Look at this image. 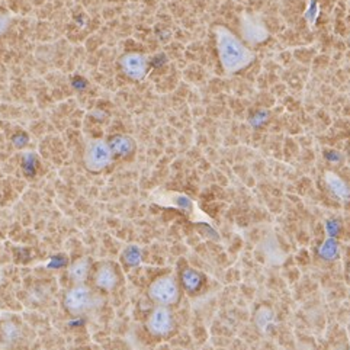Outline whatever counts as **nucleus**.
I'll use <instances>...</instances> for the list:
<instances>
[{
	"label": "nucleus",
	"mask_w": 350,
	"mask_h": 350,
	"mask_svg": "<svg viewBox=\"0 0 350 350\" xmlns=\"http://www.w3.org/2000/svg\"><path fill=\"white\" fill-rule=\"evenodd\" d=\"M240 32L243 41L249 45H259L269 38V29L266 28L260 14L244 12L240 21Z\"/></svg>",
	"instance_id": "obj_6"
},
{
	"label": "nucleus",
	"mask_w": 350,
	"mask_h": 350,
	"mask_svg": "<svg viewBox=\"0 0 350 350\" xmlns=\"http://www.w3.org/2000/svg\"><path fill=\"white\" fill-rule=\"evenodd\" d=\"M204 278L201 272H198L196 269H192V267H186V269L182 271L180 275V285L188 291V293H195L201 288Z\"/></svg>",
	"instance_id": "obj_12"
},
{
	"label": "nucleus",
	"mask_w": 350,
	"mask_h": 350,
	"mask_svg": "<svg viewBox=\"0 0 350 350\" xmlns=\"http://www.w3.org/2000/svg\"><path fill=\"white\" fill-rule=\"evenodd\" d=\"M10 23V16L8 14H0V35H3Z\"/></svg>",
	"instance_id": "obj_14"
},
{
	"label": "nucleus",
	"mask_w": 350,
	"mask_h": 350,
	"mask_svg": "<svg viewBox=\"0 0 350 350\" xmlns=\"http://www.w3.org/2000/svg\"><path fill=\"white\" fill-rule=\"evenodd\" d=\"M121 66L124 73L134 80H139L146 76L147 72V58L143 54L131 53L122 57Z\"/></svg>",
	"instance_id": "obj_9"
},
{
	"label": "nucleus",
	"mask_w": 350,
	"mask_h": 350,
	"mask_svg": "<svg viewBox=\"0 0 350 350\" xmlns=\"http://www.w3.org/2000/svg\"><path fill=\"white\" fill-rule=\"evenodd\" d=\"M215 41L219 63L227 75H234L249 67L256 58V53L246 42L241 41L234 32L226 27H215Z\"/></svg>",
	"instance_id": "obj_1"
},
{
	"label": "nucleus",
	"mask_w": 350,
	"mask_h": 350,
	"mask_svg": "<svg viewBox=\"0 0 350 350\" xmlns=\"http://www.w3.org/2000/svg\"><path fill=\"white\" fill-rule=\"evenodd\" d=\"M324 182L327 185L330 192L340 201L350 200V188L349 185L339 176V174L327 170L324 173Z\"/></svg>",
	"instance_id": "obj_10"
},
{
	"label": "nucleus",
	"mask_w": 350,
	"mask_h": 350,
	"mask_svg": "<svg viewBox=\"0 0 350 350\" xmlns=\"http://www.w3.org/2000/svg\"><path fill=\"white\" fill-rule=\"evenodd\" d=\"M349 278H350V269H349Z\"/></svg>",
	"instance_id": "obj_17"
},
{
	"label": "nucleus",
	"mask_w": 350,
	"mask_h": 350,
	"mask_svg": "<svg viewBox=\"0 0 350 350\" xmlns=\"http://www.w3.org/2000/svg\"><path fill=\"white\" fill-rule=\"evenodd\" d=\"M80 350H89V349H80Z\"/></svg>",
	"instance_id": "obj_16"
},
{
	"label": "nucleus",
	"mask_w": 350,
	"mask_h": 350,
	"mask_svg": "<svg viewBox=\"0 0 350 350\" xmlns=\"http://www.w3.org/2000/svg\"><path fill=\"white\" fill-rule=\"evenodd\" d=\"M330 350H349V349H347L345 345H342V343H337V345L332 346Z\"/></svg>",
	"instance_id": "obj_15"
},
{
	"label": "nucleus",
	"mask_w": 350,
	"mask_h": 350,
	"mask_svg": "<svg viewBox=\"0 0 350 350\" xmlns=\"http://www.w3.org/2000/svg\"><path fill=\"white\" fill-rule=\"evenodd\" d=\"M113 153L109 142L102 138H92L86 143L83 151L85 167L92 173H100L111 166Z\"/></svg>",
	"instance_id": "obj_4"
},
{
	"label": "nucleus",
	"mask_w": 350,
	"mask_h": 350,
	"mask_svg": "<svg viewBox=\"0 0 350 350\" xmlns=\"http://www.w3.org/2000/svg\"><path fill=\"white\" fill-rule=\"evenodd\" d=\"M147 295L154 306H176L180 299V281L173 273L160 275L148 285Z\"/></svg>",
	"instance_id": "obj_3"
},
{
	"label": "nucleus",
	"mask_w": 350,
	"mask_h": 350,
	"mask_svg": "<svg viewBox=\"0 0 350 350\" xmlns=\"http://www.w3.org/2000/svg\"><path fill=\"white\" fill-rule=\"evenodd\" d=\"M105 302L107 295L90 284L70 285L63 295V307L72 317H85L96 312L105 306Z\"/></svg>",
	"instance_id": "obj_2"
},
{
	"label": "nucleus",
	"mask_w": 350,
	"mask_h": 350,
	"mask_svg": "<svg viewBox=\"0 0 350 350\" xmlns=\"http://www.w3.org/2000/svg\"><path fill=\"white\" fill-rule=\"evenodd\" d=\"M146 329L154 337H166L174 330V317L170 307L156 306L146 319Z\"/></svg>",
	"instance_id": "obj_7"
},
{
	"label": "nucleus",
	"mask_w": 350,
	"mask_h": 350,
	"mask_svg": "<svg viewBox=\"0 0 350 350\" xmlns=\"http://www.w3.org/2000/svg\"><path fill=\"white\" fill-rule=\"evenodd\" d=\"M254 320H256V324H258V329L262 330V332H265V330L272 324V321H273V314H272V311H271L269 308L262 307V308L258 311V314H256V319H254Z\"/></svg>",
	"instance_id": "obj_13"
},
{
	"label": "nucleus",
	"mask_w": 350,
	"mask_h": 350,
	"mask_svg": "<svg viewBox=\"0 0 350 350\" xmlns=\"http://www.w3.org/2000/svg\"><path fill=\"white\" fill-rule=\"evenodd\" d=\"M109 146L112 148V153L115 157L130 156L135 148L134 139L128 135H115L109 142Z\"/></svg>",
	"instance_id": "obj_11"
},
{
	"label": "nucleus",
	"mask_w": 350,
	"mask_h": 350,
	"mask_svg": "<svg viewBox=\"0 0 350 350\" xmlns=\"http://www.w3.org/2000/svg\"><path fill=\"white\" fill-rule=\"evenodd\" d=\"M89 284L105 295L115 293L121 285V272L118 265L111 260H102L95 263L93 265Z\"/></svg>",
	"instance_id": "obj_5"
},
{
	"label": "nucleus",
	"mask_w": 350,
	"mask_h": 350,
	"mask_svg": "<svg viewBox=\"0 0 350 350\" xmlns=\"http://www.w3.org/2000/svg\"><path fill=\"white\" fill-rule=\"evenodd\" d=\"M92 259L88 256H81V258L75 259L70 266L67 267V279L72 285H81V284H89L90 275L93 271Z\"/></svg>",
	"instance_id": "obj_8"
}]
</instances>
